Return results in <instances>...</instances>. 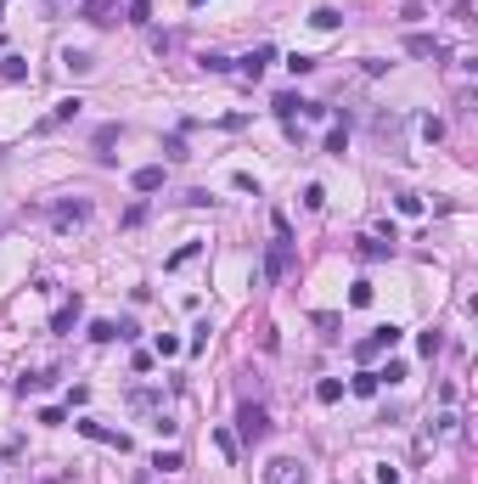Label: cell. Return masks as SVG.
Wrapping results in <instances>:
<instances>
[{"instance_id": "f546056e", "label": "cell", "mask_w": 478, "mask_h": 484, "mask_svg": "<svg viewBox=\"0 0 478 484\" xmlns=\"http://www.w3.org/2000/svg\"><path fill=\"white\" fill-rule=\"evenodd\" d=\"M394 203H400V214H411V219H416V214H422V197H411V192H400V197H394Z\"/></svg>"}, {"instance_id": "ffe728a7", "label": "cell", "mask_w": 478, "mask_h": 484, "mask_svg": "<svg viewBox=\"0 0 478 484\" xmlns=\"http://www.w3.org/2000/svg\"><path fill=\"white\" fill-rule=\"evenodd\" d=\"M113 141H118V124H102V129H96V147H102V163H107V158H113V152H107V147H113Z\"/></svg>"}, {"instance_id": "6da1fadb", "label": "cell", "mask_w": 478, "mask_h": 484, "mask_svg": "<svg viewBox=\"0 0 478 484\" xmlns=\"http://www.w3.org/2000/svg\"><path fill=\"white\" fill-rule=\"evenodd\" d=\"M265 439H270V411L265 406H259V400H242L237 406V445H265Z\"/></svg>"}, {"instance_id": "d4e9b609", "label": "cell", "mask_w": 478, "mask_h": 484, "mask_svg": "<svg viewBox=\"0 0 478 484\" xmlns=\"http://www.w3.org/2000/svg\"><path fill=\"white\" fill-rule=\"evenodd\" d=\"M0 79H28V62H17V57H6V62H0Z\"/></svg>"}, {"instance_id": "277c9868", "label": "cell", "mask_w": 478, "mask_h": 484, "mask_svg": "<svg viewBox=\"0 0 478 484\" xmlns=\"http://www.w3.org/2000/svg\"><path fill=\"white\" fill-rule=\"evenodd\" d=\"M265 276H270V282H287V276H293V242H270V253H265Z\"/></svg>"}, {"instance_id": "603a6c76", "label": "cell", "mask_w": 478, "mask_h": 484, "mask_svg": "<svg viewBox=\"0 0 478 484\" xmlns=\"http://www.w3.org/2000/svg\"><path fill=\"white\" fill-rule=\"evenodd\" d=\"M91 338H96V343H113V338H118V321H91Z\"/></svg>"}, {"instance_id": "ac0fdd59", "label": "cell", "mask_w": 478, "mask_h": 484, "mask_svg": "<svg viewBox=\"0 0 478 484\" xmlns=\"http://www.w3.org/2000/svg\"><path fill=\"white\" fill-rule=\"evenodd\" d=\"M62 68L68 73H91L96 62H91V51H62Z\"/></svg>"}, {"instance_id": "5b68a950", "label": "cell", "mask_w": 478, "mask_h": 484, "mask_svg": "<svg viewBox=\"0 0 478 484\" xmlns=\"http://www.w3.org/2000/svg\"><path fill=\"white\" fill-rule=\"evenodd\" d=\"M51 219H57V226H84V219H91V203H84V197H73V203H51Z\"/></svg>"}, {"instance_id": "7a4b0ae2", "label": "cell", "mask_w": 478, "mask_h": 484, "mask_svg": "<svg viewBox=\"0 0 478 484\" xmlns=\"http://www.w3.org/2000/svg\"><path fill=\"white\" fill-rule=\"evenodd\" d=\"M265 484H310V473H304L298 456H276V462H265Z\"/></svg>"}, {"instance_id": "3957f363", "label": "cell", "mask_w": 478, "mask_h": 484, "mask_svg": "<svg viewBox=\"0 0 478 484\" xmlns=\"http://www.w3.org/2000/svg\"><path fill=\"white\" fill-rule=\"evenodd\" d=\"M394 343H400V327L388 321V327H371V338H360V343H355V355H360V361H371V355H383V349H394Z\"/></svg>"}, {"instance_id": "8992f818", "label": "cell", "mask_w": 478, "mask_h": 484, "mask_svg": "<svg viewBox=\"0 0 478 484\" xmlns=\"http://www.w3.org/2000/svg\"><path fill=\"white\" fill-rule=\"evenodd\" d=\"M79 433H84V439H102V445H113V451H129V433H118V428H107V422H79Z\"/></svg>"}, {"instance_id": "4fadbf2b", "label": "cell", "mask_w": 478, "mask_h": 484, "mask_svg": "<svg viewBox=\"0 0 478 484\" xmlns=\"http://www.w3.org/2000/svg\"><path fill=\"white\" fill-rule=\"evenodd\" d=\"M270 107H276V118H287V124H293V118L304 113V96H293V91H282V96H276Z\"/></svg>"}, {"instance_id": "7402d4cb", "label": "cell", "mask_w": 478, "mask_h": 484, "mask_svg": "<svg viewBox=\"0 0 478 484\" xmlns=\"http://www.w3.org/2000/svg\"><path fill=\"white\" fill-rule=\"evenodd\" d=\"M377 383H383L377 372H360V377H355V394H360V400H371V394H377Z\"/></svg>"}, {"instance_id": "9a60e30c", "label": "cell", "mask_w": 478, "mask_h": 484, "mask_svg": "<svg viewBox=\"0 0 478 484\" xmlns=\"http://www.w3.org/2000/svg\"><path fill=\"white\" fill-rule=\"evenodd\" d=\"M310 23H315L321 34H332V28L343 23V12H338V6H315V12H310Z\"/></svg>"}, {"instance_id": "f1b7e54d", "label": "cell", "mask_w": 478, "mask_h": 484, "mask_svg": "<svg viewBox=\"0 0 478 484\" xmlns=\"http://www.w3.org/2000/svg\"><path fill=\"white\" fill-rule=\"evenodd\" d=\"M203 68H208V73H226V68H231V57H220V51H203Z\"/></svg>"}, {"instance_id": "44dd1931", "label": "cell", "mask_w": 478, "mask_h": 484, "mask_svg": "<svg viewBox=\"0 0 478 484\" xmlns=\"http://www.w3.org/2000/svg\"><path fill=\"white\" fill-rule=\"evenodd\" d=\"M152 467H158V473H175V467H186V462H181V451H158Z\"/></svg>"}, {"instance_id": "4dcf8cb0", "label": "cell", "mask_w": 478, "mask_h": 484, "mask_svg": "<svg viewBox=\"0 0 478 484\" xmlns=\"http://www.w3.org/2000/svg\"><path fill=\"white\" fill-rule=\"evenodd\" d=\"M377 484H400V467H388V462H383V467H377Z\"/></svg>"}, {"instance_id": "ba28073f", "label": "cell", "mask_w": 478, "mask_h": 484, "mask_svg": "<svg viewBox=\"0 0 478 484\" xmlns=\"http://www.w3.org/2000/svg\"><path fill=\"white\" fill-rule=\"evenodd\" d=\"M405 51H411V57H433V62H445V39H433V34H405Z\"/></svg>"}, {"instance_id": "1f68e13d", "label": "cell", "mask_w": 478, "mask_h": 484, "mask_svg": "<svg viewBox=\"0 0 478 484\" xmlns=\"http://www.w3.org/2000/svg\"><path fill=\"white\" fill-rule=\"evenodd\" d=\"M186 6H203V0H186Z\"/></svg>"}, {"instance_id": "30bf717a", "label": "cell", "mask_w": 478, "mask_h": 484, "mask_svg": "<svg viewBox=\"0 0 478 484\" xmlns=\"http://www.w3.org/2000/svg\"><path fill=\"white\" fill-rule=\"evenodd\" d=\"M79 17H84V23H96V28H107V23L118 17V6H113V0H84Z\"/></svg>"}, {"instance_id": "83f0119b", "label": "cell", "mask_w": 478, "mask_h": 484, "mask_svg": "<svg viewBox=\"0 0 478 484\" xmlns=\"http://www.w3.org/2000/svg\"><path fill=\"white\" fill-rule=\"evenodd\" d=\"M343 147H349V129H327V152L343 158Z\"/></svg>"}, {"instance_id": "d6986e66", "label": "cell", "mask_w": 478, "mask_h": 484, "mask_svg": "<svg viewBox=\"0 0 478 484\" xmlns=\"http://www.w3.org/2000/svg\"><path fill=\"white\" fill-rule=\"evenodd\" d=\"M197 253H203V242H186V248H175V253H169V271H181V265H192Z\"/></svg>"}, {"instance_id": "9c48e42d", "label": "cell", "mask_w": 478, "mask_h": 484, "mask_svg": "<svg viewBox=\"0 0 478 484\" xmlns=\"http://www.w3.org/2000/svg\"><path fill=\"white\" fill-rule=\"evenodd\" d=\"M79 107H84L79 96H62V102H57V107H51L46 118H39V129H57V124H68V118H79Z\"/></svg>"}, {"instance_id": "5bb4252c", "label": "cell", "mask_w": 478, "mask_h": 484, "mask_svg": "<svg viewBox=\"0 0 478 484\" xmlns=\"http://www.w3.org/2000/svg\"><path fill=\"white\" fill-rule=\"evenodd\" d=\"M388 248H394V242H377V237H360L355 242V253L366 259V265H371V259H388Z\"/></svg>"}, {"instance_id": "484cf974", "label": "cell", "mask_w": 478, "mask_h": 484, "mask_svg": "<svg viewBox=\"0 0 478 484\" xmlns=\"http://www.w3.org/2000/svg\"><path fill=\"white\" fill-rule=\"evenodd\" d=\"M349 304H355V310H366V304H371V282H355V287H349Z\"/></svg>"}, {"instance_id": "8fae6325", "label": "cell", "mask_w": 478, "mask_h": 484, "mask_svg": "<svg viewBox=\"0 0 478 484\" xmlns=\"http://www.w3.org/2000/svg\"><path fill=\"white\" fill-rule=\"evenodd\" d=\"M129 186H136L141 197H147V192H163V163H147V169H136V174H129Z\"/></svg>"}, {"instance_id": "7c38bea8", "label": "cell", "mask_w": 478, "mask_h": 484, "mask_svg": "<svg viewBox=\"0 0 478 484\" xmlns=\"http://www.w3.org/2000/svg\"><path fill=\"white\" fill-rule=\"evenodd\" d=\"M214 451H220L226 462H237V456H242V445H237V433H231V428H214Z\"/></svg>"}, {"instance_id": "52a82bcc", "label": "cell", "mask_w": 478, "mask_h": 484, "mask_svg": "<svg viewBox=\"0 0 478 484\" xmlns=\"http://www.w3.org/2000/svg\"><path fill=\"white\" fill-rule=\"evenodd\" d=\"M270 62H276V46H253V51H248L237 68H242V79H259V73H265Z\"/></svg>"}, {"instance_id": "e0dca14e", "label": "cell", "mask_w": 478, "mask_h": 484, "mask_svg": "<svg viewBox=\"0 0 478 484\" xmlns=\"http://www.w3.org/2000/svg\"><path fill=\"white\" fill-rule=\"evenodd\" d=\"M73 321H79V298H73V304H62V310L51 316V332H73Z\"/></svg>"}, {"instance_id": "4316f807", "label": "cell", "mask_w": 478, "mask_h": 484, "mask_svg": "<svg viewBox=\"0 0 478 484\" xmlns=\"http://www.w3.org/2000/svg\"><path fill=\"white\" fill-rule=\"evenodd\" d=\"M129 23H152V0H129Z\"/></svg>"}, {"instance_id": "cb8c5ba5", "label": "cell", "mask_w": 478, "mask_h": 484, "mask_svg": "<svg viewBox=\"0 0 478 484\" xmlns=\"http://www.w3.org/2000/svg\"><path fill=\"white\" fill-rule=\"evenodd\" d=\"M416 349H422L428 361H433V355H439V349H445V338H439V332H422V338H416Z\"/></svg>"}, {"instance_id": "2e32d148", "label": "cell", "mask_w": 478, "mask_h": 484, "mask_svg": "<svg viewBox=\"0 0 478 484\" xmlns=\"http://www.w3.org/2000/svg\"><path fill=\"white\" fill-rule=\"evenodd\" d=\"M315 400H321V406H338V400H343V383H338V377H321V383H315Z\"/></svg>"}]
</instances>
